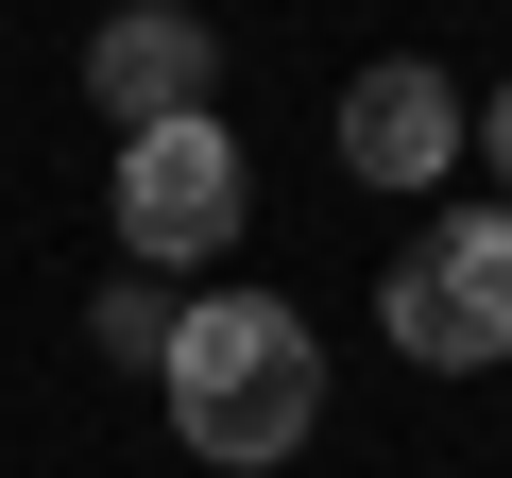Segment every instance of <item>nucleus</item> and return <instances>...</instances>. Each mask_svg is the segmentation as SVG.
Masks as SVG:
<instances>
[{"label": "nucleus", "instance_id": "1", "mask_svg": "<svg viewBox=\"0 0 512 478\" xmlns=\"http://www.w3.org/2000/svg\"><path fill=\"white\" fill-rule=\"evenodd\" d=\"M171 427H188L222 478L291 461V444L325 427V342H308V308H274V291H205V308L171 325Z\"/></svg>", "mask_w": 512, "mask_h": 478}, {"label": "nucleus", "instance_id": "2", "mask_svg": "<svg viewBox=\"0 0 512 478\" xmlns=\"http://www.w3.org/2000/svg\"><path fill=\"white\" fill-rule=\"evenodd\" d=\"M393 342L427 359V376H478V359H512V205H461V222H427L410 257H393Z\"/></svg>", "mask_w": 512, "mask_h": 478}, {"label": "nucleus", "instance_id": "3", "mask_svg": "<svg viewBox=\"0 0 512 478\" xmlns=\"http://www.w3.org/2000/svg\"><path fill=\"white\" fill-rule=\"evenodd\" d=\"M222 239H239V137L222 120L120 137V257L137 274H188V257H222Z\"/></svg>", "mask_w": 512, "mask_h": 478}, {"label": "nucleus", "instance_id": "4", "mask_svg": "<svg viewBox=\"0 0 512 478\" xmlns=\"http://www.w3.org/2000/svg\"><path fill=\"white\" fill-rule=\"evenodd\" d=\"M461 137H478V103H461L427 52H393V69H359V86H342V171H359V188H444V171H461Z\"/></svg>", "mask_w": 512, "mask_h": 478}, {"label": "nucleus", "instance_id": "5", "mask_svg": "<svg viewBox=\"0 0 512 478\" xmlns=\"http://www.w3.org/2000/svg\"><path fill=\"white\" fill-rule=\"evenodd\" d=\"M86 86H103V120H120V137H154V120H205V86H222V35L188 18V0H120V18L86 35Z\"/></svg>", "mask_w": 512, "mask_h": 478}, {"label": "nucleus", "instance_id": "6", "mask_svg": "<svg viewBox=\"0 0 512 478\" xmlns=\"http://www.w3.org/2000/svg\"><path fill=\"white\" fill-rule=\"evenodd\" d=\"M171 325H188V308H171L154 274H120V291H103V342H120L137 376H171Z\"/></svg>", "mask_w": 512, "mask_h": 478}, {"label": "nucleus", "instance_id": "7", "mask_svg": "<svg viewBox=\"0 0 512 478\" xmlns=\"http://www.w3.org/2000/svg\"><path fill=\"white\" fill-rule=\"evenodd\" d=\"M478 154H495V188H512V86H495V103H478Z\"/></svg>", "mask_w": 512, "mask_h": 478}]
</instances>
